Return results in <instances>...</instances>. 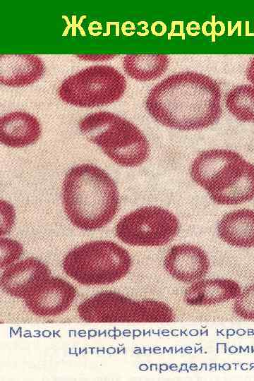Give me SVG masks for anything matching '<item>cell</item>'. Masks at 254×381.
<instances>
[{"label":"cell","instance_id":"6da1fadb","mask_svg":"<svg viewBox=\"0 0 254 381\" xmlns=\"http://www.w3.org/2000/svg\"><path fill=\"white\" fill-rule=\"evenodd\" d=\"M222 90L212 78L195 71L172 74L151 88L145 108L158 123L197 131L215 124L222 114Z\"/></svg>","mask_w":254,"mask_h":381},{"label":"cell","instance_id":"7a4b0ae2","mask_svg":"<svg viewBox=\"0 0 254 381\" xmlns=\"http://www.w3.org/2000/svg\"><path fill=\"white\" fill-rule=\"evenodd\" d=\"M61 204L68 220L83 231L107 226L116 215L120 195L111 175L96 165L83 163L71 167L61 183Z\"/></svg>","mask_w":254,"mask_h":381},{"label":"cell","instance_id":"3957f363","mask_svg":"<svg viewBox=\"0 0 254 381\" xmlns=\"http://www.w3.org/2000/svg\"><path fill=\"white\" fill-rule=\"evenodd\" d=\"M78 127L88 141L120 167H138L150 156V144L145 134L130 121L116 114H90L79 121Z\"/></svg>","mask_w":254,"mask_h":381},{"label":"cell","instance_id":"277c9868","mask_svg":"<svg viewBox=\"0 0 254 381\" xmlns=\"http://www.w3.org/2000/svg\"><path fill=\"white\" fill-rule=\"evenodd\" d=\"M131 265L128 251L106 240L83 243L70 250L62 262L65 273L85 286L116 282L129 272Z\"/></svg>","mask_w":254,"mask_h":381},{"label":"cell","instance_id":"5b68a950","mask_svg":"<svg viewBox=\"0 0 254 381\" xmlns=\"http://www.w3.org/2000/svg\"><path fill=\"white\" fill-rule=\"evenodd\" d=\"M78 314L87 322H168L174 319L172 310L164 303L135 301L112 291L85 300L78 306Z\"/></svg>","mask_w":254,"mask_h":381},{"label":"cell","instance_id":"8992f818","mask_svg":"<svg viewBox=\"0 0 254 381\" xmlns=\"http://www.w3.org/2000/svg\"><path fill=\"white\" fill-rule=\"evenodd\" d=\"M125 77L107 65L91 66L66 78L58 88L62 102L90 108L118 101L126 89Z\"/></svg>","mask_w":254,"mask_h":381},{"label":"cell","instance_id":"52a82bcc","mask_svg":"<svg viewBox=\"0 0 254 381\" xmlns=\"http://www.w3.org/2000/svg\"><path fill=\"white\" fill-rule=\"evenodd\" d=\"M180 223L171 211L157 205L140 207L123 216L115 234L124 243L138 247L167 244L178 234Z\"/></svg>","mask_w":254,"mask_h":381},{"label":"cell","instance_id":"ba28073f","mask_svg":"<svg viewBox=\"0 0 254 381\" xmlns=\"http://www.w3.org/2000/svg\"><path fill=\"white\" fill-rule=\"evenodd\" d=\"M247 162L234 150H207L193 160L189 174L191 180L210 196L233 186L242 176Z\"/></svg>","mask_w":254,"mask_h":381},{"label":"cell","instance_id":"9c48e42d","mask_svg":"<svg viewBox=\"0 0 254 381\" xmlns=\"http://www.w3.org/2000/svg\"><path fill=\"white\" fill-rule=\"evenodd\" d=\"M76 295L75 288L68 282L50 277L25 298L28 309L40 317H53L66 312Z\"/></svg>","mask_w":254,"mask_h":381},{"label":"cell","instance_id":"30bf717a","mask_svg":"<svg viewBox=\"0 0 254 381\" xmlns=\"http://www.w3.org/2000/svg\"><path fill=\"white\" fill-rule=\"evenodd\" d=\"M164 267L173 278L183 283L202 279L210 270V259L200 247L193 244L172 246L164 258Z\"/></svg>","mask_w":254,"mask_h":381},{"label":"cell","instance_id":"8fae6325","mask_svg":"<svg viewBox=\"0 0 254 381\" xmlns=\"http://www.w3.org/2000/svg\"><path fill=\"white\" fill-rule=\"evenodd\" d=\"M51 277L48 266L35 258H28L6 268L1 287L7 294L25 298Z\"/></svg>","mask_w":254,"mask_h":381},{"label":"cell","instance_id":"7c38bea8","mask_svg":"<svg viewBox=\"0 0 254 381\" xmlns=\"http://www.w3.org/2000/svg\"><path fill=\"white\" fill-rule=\"evenodd\" d=\"M45 65L40 57L32 54H2L0 56V82L20 87L33 84L44 74Z\"/></svg>","mask_w":254,"mask_h":381},{"label":"cell","instance_id":"4fadbf2b","mask_svg":"<svg viewBox=\"0 0 254 381\" xmlns=\"http://www.w3.org/2000/svg\"><path fill=\"white\" fill-rule=\"evenodd\" d=\"M42 134L39 120L23 111L6 114L0 119V141L12 148H22L35 143Z\"/></svg>","mask_w":254,"mask_h":381},{"label":"cell","instance_id":"5bb4252c","mask_svg":"<svg viewBox=\"0 0 254 381\" xmlns=\"http://www.w3.org/2000/svg\"><path fill=\"white\" fill-rule=\"evenodd\" d=\"M241 292L239 284L232 279H200L186 289L183 298L189 306H206L235 299Z\"/></svg>","mask_w":254,"mask_h":381},{"label":"cell","instance_id":"9a60e30c","mask_svg":"<svg viewBox=\"0 0 254 381\" xmlns=\"http://www.w3.org/2000/svg\"><path fill=\"white\" fill-rule=\"evenodd\" d=\"M217 234L228 245L242 248L254 247V210L238 209L225 214L217 224Z\"/></svg>","mask_w":254,"mask_h":381},{"label":"cell","instance_id":"2e32d148","mask_svg":"<svg viewBox=\"0 0 254 381\" xmlns=\"http://www.w3.org/2000/svg\"><path fill=\"white\" fill-rule=\"evenodd\" d=\"M169 56L166 54H128L123 59L125 73L141 82L159 78L167 70Z\"/></svg>","mask_w":254,"mask_h":381},{"label":"cell","instance_id":"e0dca14e","mask_svg":"<svg viewBox=\"0 0 254 381\" xmlns=\"http://www.w3.org/2000/svg\"><path fill=\"white\" fill-rule=\"evenodd\" d=\"M219 205H237L254 199V164L248 162L242 176L226 190L209 196Z\"/></svg>","mask_w":254,"mask_h":381},{"label":"cell","instance_id":"ac0fdd59","mask_svg":"<svg viewBox=\"0 0 254 381\" xmlns=\"http://www.w3.org/2000/svg\"><path fill=\"white\" fill-rule=\"evenodd\" d=\"M229 112L238 121L254 123V87L240 85L231 88L225 97Z\"/></svg>","mask_w":254,"mask_h":381},{"label":"cell","instance_id":"d6986e66","mask_svg":"<svg viewBox=\"0 0 254 381\" xmlns=\"http://www.w3.org/2000/svg\"><path fill=\"white\" fill-rule=\"evenodd\" d=\"M23 253L22 244L16 240L1 236L0 239V267L5 270L17 262Z\"/></svg>","mask_w":254,"mask_h":381},{"label":"cell","instance_id":"ffe728a7","mask_svg":"<svg viewBox=\"0 0 254 381\" xmlns=\"http://www.w3.org/2000/svg\"><path fill=\"white\" fill-rule=\"evenodd\" d=\"M234 311L242 319L254 320V284L246 287L235 298Z\"/></svg>","mask_w":254,"mask_h":381},{"label":"cell","instance_id":"44dd1931","mask_svg":"<svg viewBox=\"0 0 254 381\" xmlns=\"http://www.w3.org/2000/svg\"><path fill=\"white\" fill-rule=\"evenodd\" d=\"M16 220V210L14 205L8 200H0V235L4 236L9 234Z\"/></svg>","mask_w":254,"mask_h":381},{"label":"cell","instance_id":"7402d4cb","mask_svg":"<svg viewBox=\"0 0 254 381\" xmlns=\"http://www.w3.org/2000/svg\"><path fill=\"white\" fill-rule=\"evenodd\" d=\"M79 59L87 61H104L114 57V55H78Z\"/></svg>","mask_w":254,"mask_h":381},{"label":"cell","instance_id":"603a6c76","mask_svg":"<svg viewBox=\"0 0 254 381\" xmlns=\"http://www.w3.org/2000/svg\"><path fill=\"white\" fill-rule=\"evenodd\" d=\"M246 78L252 83L254 87V57H253L246 68Z\"/></svg>","mask_w":254,"mask_h":381}]
</instances>
